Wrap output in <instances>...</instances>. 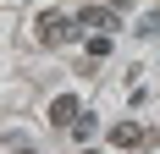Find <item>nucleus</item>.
Here are the masks:
<instances>
[{
  "mask_svg": "<svg viewBox=\"0 0 160 154\" xmlns=\"http://www.w3.org/2000/svg\"><path fill=\"white\" fill-rule=\"evenodd\" d=\"M83 39H88V55H94V61L111 55V33H83Z\"/></svg>",
  "mask_w": 160,
  "mask_h": 154,
  "instance_id": "obj_5",
  "label": "nucleus"
},
{
  "mask_svg": "<svg viewBox=\"0 0 160 154\" xmlns=\"http://www.w3.org/2000/svg\"><path fill=\"white\" fill-rule=\"evenodd\" d=\"M111 143H116V149H144L149 132H144L138 121H116V127H111Z\"/></svg>",
  "mask_w": 160,
  "mask_h": 154,
  "instance_id": "obj_3",
  "label": "nucleus"
},
{
  "mask_svg": "<svg viewBox=\"0 0 160 154\" xmlns=\"http://www.w3.org/2000/svg\"><path fill=\"white\" fill-rule=\"evenodd\" d=\"M17 154H33V149H17Z\"/></svg>",
  "mask_w": 160,
  "mask_h": 154,
  "instance_id": "obj_9",
  "label": "nucleus"
},
{
  "mask_svg": "<svg viewBox=\"0 0 160 154\" xmlns=\"http://www.w3.org/2000/svg\"><path fill=\"white\" fill-rule=\"evenodd\" d=\"M78 28H83V33H116L122 17H116V6L99 0V6H83V11H78Z\"/></svg>",
  "mask_w": 160,
  "mask_h": 154,
  "instance_id": "obj_2",
  "label": "nucleus"
},
{
  "mask_svg": "<svg viewBox=\"0 0 160 154\" xmlns=\"http://www.w3.org/2000/svg\"><path fill=\"white\" fill-rule=\"evenodd\" d=\"M78 116H83V105L72 99V94H55V99H50V121H55V127H72Z\"/></svg>",
  "mask_w": 160,
  "mask_h": 154,
  "instance_id": "obj_4",
  "label": "nucleus"
},
{
  "mask_svg": "<svg viewBox=\"0 0 160 154\" xmlns=\"http://www.w3.org/2000/svg\"><path fill=\"white\" fill-rule=\"evenodd\" d=\"M105 6H116V11H127V6H138V0H105Z\"/></svg>",
  "mask_w": 160,
  "mask_h": 154,
  "instance_id": "obj_8",
  "label": "nucleus"
},
{
  "mask_svg": "<svg viewBox=\"0 0 160 154\" xmlns=\"http://www.w3.org/2000/svg\"><path fill=\"white\" fill-rule=\"evenodd\" d=\"M66 132H72V138H94V116H78V121L66 127Z\"/></svg>",
  "mask_w": 160,
  "mask_h": 154,
  "instance_id": "obj_6",
  "label": "nucleus"
},
{
  "mask_svg": "<svg viewBox=\"0 0 160 154\" xmlns=\"http://www.w3.org/2000/svg\"><path fill=\"white\" fill-rule=\"evenodd\" d=\"M83 154H94V149H83Z\"/></svg>",
  "mask_w": 160,
  "mask_h": 154,
  "instance_id": "obj_10",
  "label": "nucleus"
},
{
  "mask_svg": "<svg viewBox=\"0 0 160 154\" xmlns=\"http://www.w3.org/2000/svg\"><path fill=\"white\" fill-rule=\"evenodd\" d=\"M72 28H78V17H61V11H39L33 17V39H39V44H66V39H72Z\"/></svg>",
  "mask_w": 160,
  "mask_h": 154,
  "instance_id": "obj_1",
  "label": "nucleus"
},
{
  "mask_svg": "<svg viewBox=\"0 0 160 154\" xmlns=\"http://www.w3.org/2000/svg\"><path fill=\"white\" fill-rule=\"evenodd\" d=\"M138 33H144V39H155V33H160V11H155V17H144V22H138Z\"/></svg>",
  "mask_w": 160,
  "mask_h": 154,
  "instance_id": "obj_7",
  "label": "nucleus"
}]
</instances>
